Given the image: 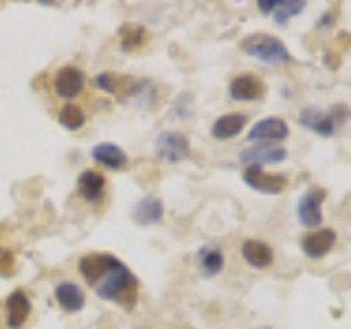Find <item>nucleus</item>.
<instances>
[{"instance_id":"1","label":"nucleus","mask_w":351,"mask_h":329,"mask_svg":"<svg viewBox=\"0 0 351 329\" xmlns=\"http://www.w3.org/2000/svg\"><path fill=\"white\" fill-rule=\"evenodd\" d=\"M82 277L93 285L99 299L132 310L138 299V281L123 261L108 255V252H90L77 263Z\"/></svg>"},{"instance_id":"2","label":"nucleus","mask_w":351,"mask_h":329,"mask_svg":"<svg viewBox=\"0 0 351 329\" xmlns=\"http://www.w3.org/2000/svg\"><path fill=\"white\" fill-rule=\"evenodd\" d=\"M241 51L250 58H255L263 64H290L292 53L288 47L279 40L270 36V33H250L241 40Z\"/></svg>"},{"instance_id":"3","label":"nucleus","mask_w":351,"mask_h":329,"mask_svg":"<svg viewBox=\"0 0 351 329\" xmlns=\"http://www.w3.org/2000/svg\"><path fill=\"white\" fill-rule=\"evenodd\" d=\"M347 114H349V110L345 106H336V108L329 110V112H323V110L310 106L301 112L299 121H301L303 127L316 132V134L332 136V134H336V130L345 123Z\"/></svg>"},{"instance_id":"4","label":"nucleus","mask_w":351,"mask_h":329,"mask_svg":"<svg viewBox=\"0 0 351 329\" xmlns=\"http://www.w3.org/2000/svg\"><path fill=\"white\" fill-rule=\"evenodd\" d=\"M325 197H327V191L321 189V186H312V189H307L299 197V202H296V217H299V222L303 226H307V228L321 226Z\"/></svg>"},{"instance_id":"5","label":"nucleus","mask_w":351,"mask_h":329,"mask_svg":"<svg viewBox=\"0 0 351 329\" xmlns=\"http://www.w3.org/2000/svg\"><path fill=\"white\" fill-rule=\"evenodd\" d=\"M244 182L255 189L259 193H266V195H279L285 191L288 186V178L283 173H270V171H263L261 167H246L244 173H241Z\"/></svg>"},{"instance_id":"6","label":"nucleus","mask_w":351,"mask_h":329,"mask_svg":"<svg viewBox=\"0 0 351 329\" xmlns=\"http://www.w3.org/2000/svg\"><path fill=\"white\" fill-rule=\"evenodd\" d=\"M288 158V149L274 143H257V145L241 149L239 160L246 167H263V164H279Z\"/></svg>"},{"instance_id":"7","label":"nucleus","mask_w":351,"mask_h":329,"mask_svg":"<svg viewBox=\"0 0 351 329\" xmlns=\"http://www.w3.org/2000/svg\"><path fill=\"white\" fill-rule=\"evenodd\" d=\"M228 95L235 101H259L266 95V84L255 73H241L233 77V82L228 86Z\"/></svg>"},{"instance_id":"8","label":"nucleus","mask_w":351,"mask_h":329,"mask_svg":"<svg viewBox=\"0 0 351 329\" xmlns=\"http://www.w3.org/2000/svg\"><path fill=\"white\" fill-rule=\"evenodd\" d=\"M290 136V125L279 117H268L257 121L248 132L250 143H279Z\"/></svg>"},{"instance_id":"9","label":"nucleus","mask_w":351,"mask_h":329,"mask_svg":"<svg viewBox=\"0 0 351 329\" xmlns=\"http://www.w3.org/2000/svg\"><path fill=\"white\" fill-rule=\"evenodd\" d=\"M156 149L160 156L169 162H180L184 158H189V154H191L189 138L180 134V132H162L156 141Z\"/></svg>"},{"instance_id":"10","label":"nucleus","mask_w":351,"mask_h":329,"mask_svg":"<svg viewBox=\"0 0 351 329\" xmlns=\"http://www.w3.org/2000/svg\"><path fill=\"white\" fill-rule=\"evenodd\" d=\"M336 244V233L332 228H318L301 239V248L310 259H323Z\"/></svg>"},{"instance_id":"11","label":"nucleus","mask_w":351,"mask_h":329,"mask_svg":"<svg viewBox=\"0 0 351 329\" xmlns=\"http://www.w3.org/2000/svg\"><path fill=\"white\" fill-rule=\"evenodd\" d=\"M53 88L62 99H75L84 90V73L75 66H64L53 77Z\"/></svg>"},{"instance_id":"12","label":"nucleus","mask_w":351,"mask_h":329,"mask_svg":"<svg viewBox=\"0 0 351 329\" xmlns=\"http://www.w3.org/2000/svg\"><path fill=\"white\" fill-rule=\"evenodd\" d=\"M95 84H97V88H101V90H106L110 95H119V97H128V95H132L141 86V82L136 80V77L114 75V73H101V75H97Z\"/></svg>"},{"instance_id":"13","label":"nucleus","mask_w":351,"mask_h":329,"mask_svg":"<svg viewBox=\"0 0 351 329\" xmlns=\"http://www.w3.org/2000/svg\"><path fill=\"white\" fill-rule=\"evenodd\" d=\"M241 257L248 263V266L263 270V268H270L272 261H274V250L266 244V241H259V239H246L241 244Z\"/></svg>"},{"instance_id":"14","label":"nucleus","mask_w":351,"mask_h":329,"mask_svg":"<svg viewBox=\"0 0 351 329\" xmlns=\"http://www.w3.org/2000/svg\"><path fill=\"white\" fill-rule=\"evenodd\" d=\"M5 305H7V325L11 329H20L31 314V303L27 299V294L22 290H14L7 296Z\"/></svg>"},{"instance_id":"15","label":"nucleus","mask_w":351,"mask_h":329,"mask_svg":"<svg viewBox=\"0 0 351 329\" xmlns=\"http://www.w3.org/2000/svg\"><path fill=\"white\" fill-rule=\"evenodd\" d=\"M55 301L60 303V307L64 312H80L84 303H86V294L84 290L80 288L77 283H71V281H64V283H58L55 285Z\"/></svg>"},{"instance_id":"16","label":"nucleus","mask_w":351,"mask_h":329,"mask_svg":"<svg viewBox=\"0 0 351 329\" xmlns=\"http://www.w3.org/2000/svg\"><path fill=\"white\" fill-rule=\"evenodd\" d=\"M248 123V117L241 114V112H230V114H222L215 123L211 125V134L217 141H228V138H235L241 130L246 127Z\"/></svg>"},{"instance_id":"17","label":"nucleus","mask_w":351,"mask_h":329,"mask_svg":"<svg viewBox=\"0 0 351 329\" xmlns=\"http://www.w3.org/2000/svg\"><path fill=\"white\" fill-rule=\"evenodd\" d=\"M93 158L108 169H123L128 164V154L114 143H99V145H95Z\"/></svg>"},{"instance_id":"18","label":"nucleus","mask_w":351,"mask_h":329,"mask_svg":"<svg viewBox=\"0 0 351 329\" xmlns=\"http://www.w3.org/2000/svg\"><path fill=\"white\" fill-rule=\"evenodd\" d=\"M77 189H80V195L86 197L88 202H99L106 191V178L99 171L88 169L77 180Z\"/></svg>"},{"instance_id":"19","label":"nucleus","mask_w":351,"mask_h":329,"mask_svg":"<svg viewBox=\"0 0 351 329\" xmlns=\"http://www.w3.org/2000/svg\"><path fill=\"white\" fill-rule=\"evenodd\" d=\"M134 217L138 224H156L162 219V202L158 197H143L136 204Z\"/></svg>"},{"instance_id":"20","label":"nucleus","mask_w":351,"mask_h":329,"mask_svg":"<svg viewBox=\"0 0 351 329\" xmlns=\"http://www.w3.org/2000/svg\"><path fill=\"white\" fill-rule=\"evenodd\" d=\"M303 9H305V3H303V0H277V5H274L272 16H274V22L283 27V25H288V20H290V18L299 16Z\"/></svg>"},{"instance_id":"21","label":"nucleus","mask_w":351,"mask_h":329,"mask_svg":"<svg viewBox=\"0 0 351 329\" xmlns=\"http://www.w3.org/2000/svg\"><path fill=\"white\" fill-rule=\"evenodd\" d=\"M200 266H202L204 274H208V277L222 272V268H224L222 250H219V248H202L200 250Z\"/></svg>"},{"instance_id":"22","label":"nucleus","mask_w":351,"mask_h":329,"mask_svg":"<svg viewBox=\"0 0 351 329\" xmlns=\"http://www.w3.org/2000/svg\"><path fill=\"white\" fill-rule=\"evenodd\" d=\"M119 36H121V47H123V51H132V49L143 47V42H145V29L141 25H123L119 31Z\"/></svg>"},{"instance_id":"23","label":"nucleus","mask_w":351,"mask_h":329,"mask_svg":"<svg viewBox=\"0 0 351 329\" xmlns=\"http://www.w3.org/2000/svg\"><path fill=\"white\" fill-rule=\"evenodd\" d=\"M60 123L64 127H69V130H80L84 123H86V114H84V110L82 108H77V106H64L62 108V112H60Z\"/></svg>"},{"instance_id":"24","label":"nucleus","mask_w":351,"mask_h":329,"mask_svg":"<svg viewBox=\"0 0 351 329\" xmlns=\"http://www.w3.org/2000/svg\"><path fill=\"white\" fill-rule=\"evenodd\" d=\"M11 268H14V259H11L9 252H0V272L9 274Z\"/></svg>"},{"instance_id":"25","label":"nucleus","mask_w":351,"mask_h":329,"mask_svg":"<svg viewBox=\"0 0 351 329\" xmlns=\"http://www.w3.org/2000/svg\"><path fill=\"white\" fill-rule=\"evenodd\" d=\"M274 5H277V0H259V3H257V7L261 9V14H272Z\"/></svg>"},{"instance_id":"26","label":"nucleus","mask_w":351,"mask_h":329,"mask_svg":"<svg viewBox=\"0 0 351 329\" xmlns=\"http://www.w3.org/2000/svg\"><path fill=\"white\" fill-rule=\"evenodd\" d=\"M325 64H327V69L336 71L340 66V58H338V55H332V53H325Z\"/></svg>"},{"instance_id":"27","label":"nucleus","mask_w":351,"mask_h":329,"mask_svg":"<svg viewBox=\"0 0 351 329\" xmlns=\"http://www.w3.org/2000/svg\"><path fill=\"white\" fill-rule=\"evenodd\" d=\"M332 20H336V11H334V7L332 9H329L327 11V14L321 18V22H318V27H321V29H325L327 25H329V22H332Z\"/></svg>"}]
</instances>
